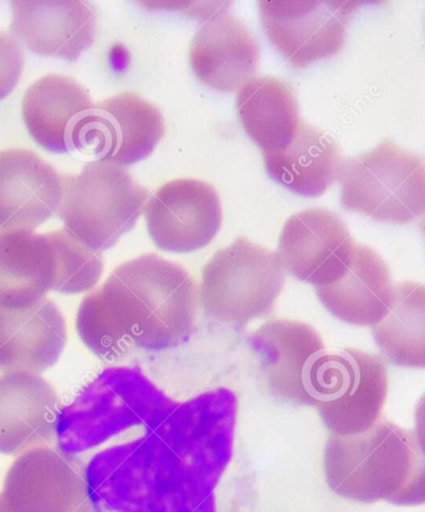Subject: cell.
Listing matches in <instances>:
<instances>
[{"instance_id":"obj_1","label":"cell","mask_w":425,"mask_h":512,"mask_svg":"<svg viewBox=\"0 0 425 512\" xmlns=\"http://www.w3.org/2000/svg\"><path fill=\"white\" fill-rule=\"evenodd\" d=\"M199 307L198 286L182 265L146 254L112 271L81 301L76 330L105 361L135 350L166 351L191 336Z\"/></svg>"},{"instance_id":"obj_2","label":"cell","mask_w":425,"mask_h":512,"mask_svg":"<svg viewBox=\"0 0 425 512\" xmlns=\"http://www.w3.org/2000/svg\"><path fill=\"white\" fill-rule=\"evenodd\" d=\"M324 468L326 483L343 499L398 506L425 504V454L411 430L377 422L357 435L331 434Z\"/></svg>"},{"instance_id":"obj_3","label":"cell","mask_w":425,"mask_h":512,"mask_svg":"<svg viewBox=\"0 0 425 512\" xmlns=\"http://www.w3.org/2000/svg\"><path fill=\"white\" fill-rule=\"evenodd\" d=\"M285 280L278 254L239 237L204 266L199 306L222 324L248 325L274 311Z\"/></svg>"},{"instance_id":"obj_4","label":"cell","mask_w":425,"mask_h":512,"mask_svg":"<svg viewBox=\"0 0 425 512\" xmlns=\"http://www.w3.org/2000/svg\"><path fill=\"white\" fill-rule=\"evenodd\" d=\"M341 206L382 223L409 224L425 214V161L391 141L343 161Z\"/></svg>"},{"instance_id":"obj_5","label":"cell","mask_w":425,"mask_h":512,"mask_svg":"<svg viewBox=\"0 0 425 512\" xmlns=\"http://www.w3.org/2000/svg\"><path fill=\"white\" fill-rule=\"evenodd\" d=\"M150 192L124 167L94 161L76 176L64 177L59 211L65 229L102 253L136 227Z\"/></svg>"},{"instance_id":"obj_6","label":"cell","mask_w":425,"mask_h":512,"mask_svg":"<svg viewBox=\"0 0 425 512\" xmlns=\"http://www.w3.org/2000/svg\"><path fill=\"white\" fill-rule=\"evenodd\" d=\"M383 358L353 348L327 352L316 368L315 407L332 434L367 432L380 421L388 393Z\"/></svg>"},{"instance_id":"obj_7","label":"cell","mask_w":425,"mask_h":512,"mask_svg":"<svg viewBox=\"0 0 425 512\" xmlns=\"http://www.w3.org/2000/svg\"><path fill=\"white\" fill-rule=\"evenodd\" d=\"M365 2L350 0H263L261 24L270 43L295 68L340 53L348 24Z\"/></svg>"},{"instance_id":"obj_8","label":"cell","mask_w":425,"mask_h":512,"mask_svg":"<svg viewBox=\"0 0 425 512\" xmlns=\"http://www.w3.org/2000/svg\"><path fill=\"white\" fill-rule=\"evenodd\" d=\"M248 341L259 381L270 397L315 407V372L327 352L314 327L299 320L268 321Z\"/></svg>"},{"instance_id":"obj_9","label":"cell","mask_w":425,"mask_h":512,"mask_svg":"<svg viewBox=\"0 0 425 512\" xmlns=\"http://www.w3.org/2000/svg\"><path fill=\"white\" fill-rule=\"evenodd\" d=\"M2 496L9 512H97L83 460L54 447L19 455Z\"/></svg>"},{"instance_id":"obj_10","label":"cell","mask_w":425,"mask_h":512,"mask_svg":"<svg viewBox=\"0 0 425 512\" xmlns=\"http://www.w3.org/2000/svg\"><path fill=\"white\" fill-rule=\"evenodd\" d=\"M74 235L33 230L0 232V309L27 310L53 290L65 293V258Z\"/></svg>"},{"instance_id":"obj_11","label":"cell","mask_w":425,"mask_h":512,"mask_svg":"<svg viewBox=\"0 0 425 512\" xmlns=\"http://www.w3.org/2000/svg\"><path fill=\"white\" fill-rule=\"evenodd\" d=\"M162 112L133 92L94 106L81 126L78 151L120 167L146 160L165 136Z\"/></svg>"},{"instance_id":"obj_12","label":"cell","mask_w":425,"mask_h":512,"mask_svg":"<svg viewBox=\"0 0 425 512\" xmlns=\"http://www.w3.org/2000/svg\"><path fill=\"white\" fill-rule=\"evenodd\" d=\"M145 217L153 243L168 253L206 248L223 222L217 191L191 178L174 179L158 188L146 204Z\"/></svg>"},{"instance_id":"obj_13","label":"cell","mask_w":425,"mask_h":512,"mask_svg":"<svg viewBox=\"0 0 425 512\" xmlns=\"http://www.w3.org/2000/svg\"><path fill=\"white\" fill-rule=\"evenodd\" d=\"M356 247L339 214L311 208L288 219L276 254L285 273L319 289L341 278Z\"/></svg>"},{"instance_id":"obj_14","label":"cell","mask_w":425,"mask_h":512,"mask_svg":"<svg viewBox=\"0 0 425 512\" xmlns=\"http://www.w3.org/2000/svg\"><path fill=\"white\" fill-rule=\"evenodd\" d=\"M10 30L40 56L79 60L95 43L97 13L85 0H14Z\"/></svg>"},{"instance_id":"obj_15","label":"cell","mask_w":425,"mask_h":512,"mask_svg":"<svg viewBox=\"0 0 425 512\" xmlns=\"http://www.w3.org/2000/svg\"><path fill=\"white\" fill-rule=\"evenodd\" d=\"M64 177L29 150L0 152V232L37 229L58 214Z\"/></svg>"},{"instance_id":"obj_16","label":"cell","mask_w":425,"mask_h":512,"mask_svg":"<svg viewBox=\"0 0 425 512\" xmlns=\"http://www.w3.org/2000/svg\"><path fill=\"white\" fill-rule=\"evenodd\" d=\"M59 398L51 384L32 373L0 376V454L19 457L56 440Z\"/></svg>"},{"instance_id":"obj_17","label":"cell","mask_w":425,"mask_h":512,"mask_svg":"<svg viewBox=\"0 0 425 512\" xmlns=\"http://www.w3.org/2000/svg\"><path fill=\"white\" fill-rule=\"evenodd\" d=\"M259 44L242 20L227 12L215 15L198 30L189 63L202 84L220 92L240 90L259 66Z\"/></svg>"},{"instance_id":"obj_18","label":"cell","mask_w":425,"mask_h":512,"mask_svg":"<svg viewBox=\"0 0 425 512\" xmlns=\"http://www.w3.org/2000/svg\"><path fill=\"white\" fill-rule=\"evenodd\" d=\"M68 341L63 312L45 299L27 310L0 309V371L40 373L59 362Z\"/></svg>"},{"instance_id":"obj_19","label":"cell","mask_w":425,"mask_h":512,"mask_svg":"<svg viewBox=\"0 0 425 512\" xmlns=\"http://www.w3.org/2000/svg\"><path fill=\"white\" fill-rule=\"evenodd\" d=\"M94 102L69 76L48 75L25 92L23 119L34 141L51 153L78 150L81 126Z\"/></svg>"},{"instance_id":"obj_20","label":"cell","mask_w":425,"mask_h":512,"mask_svg":"<svg viewBox=\"0 0 425 512\" xmlns=\"http://www.w3.org/2000/svg\"><path fill=\"white\" fill-rule=\"evenodd\" d=\"M393 289L386 261L367 245L357 244L341 278L316 289V294L336 319L350 325L373 327L387 315Z\"/></svg>"},{"instance_id":"obj_21","label":"cell","mask_w":425,"mask_h":512,"mask_svg":"<svg viewBox=\"0 0 425 512\" xmlns=\"http://www.w3.org/2000/svg\"><path fill=\"white\" fill-rule=\"evenodd\" d=\"M274 181L299 196H322L339 179L342 156L334 138L302 122L288 147L264 155Z\"/></svg>"},{"instance_id":"obj_22","label":"cell","mask_w":425,"mask_h":512,"mask_svg":"<svg viewBox=\"0 0 425 512\" xmlns=\"http://www.w3.org/2000/svg\"><path fill=\"white\" fill-rule=\"evenodd\" d=\"M240 124L263 155L288 147L302 124L299 102L290 86L275 78H256L237 96Z\"/></svg>"},{"instance_id":"obj_23","label":"cell","mask_w":425,"mask_h":512,"mask_svg":"<svg viewBox=\"0 0 425 512\" xmlns=\"http://www.w3.org/2000/svg\"><path fill=\"white\" fill-rule=\"evenodd\" d=\"M372 335L392 365L425 370V285L394 286L387 315L372 327Z\"/></svg>"},{"instance_id":"obj_24","label":"cell","mask_w":425,"mask_h":512,"mask_svg":"<svg viewBox=\"0 0 425 512\" xmlns=\"http://www.w3.org/2000/svg\"><path fill=\"white\" fill-rule=\"evenodd\" d=\"M24 50L18 39L0 32V100L18 85L24 69Z\"/></svg>"},{"instance_id":"obj_25","label":"cell","mask_w":425,"mask_h":512,"mask_svg":"<svg viewBox=\"0 0 425 512\" xmlns=\"http://www.w3.org/2000/svg\"><path fill=\"white\" fill-rule=\"evenodd\" d=\"M416 437L425 454V394L418 402L416 411Z\"/></svg>"},{"instance_id":"obj_26","label":"cell","mask_w":425,"mask_h":512,"mask_svg":"<svg viewBox=\"0 0 425 512\" xmlns=\"http://www.w3.org/2000/svg\"><path fill=\"white\" fill-rule=\"evenodd\" d=\"M0 512H9L7 506L4 504L3 496L0 494Z\"/></svg>"},{"instance_id":"obj_27","label":"cell","mask_w":425,"mask_h":512,"mask_svg":"<svg viewBox=\"0 0 425 512\" xmlns=\"http://www.w3.org/2000/svg\"><path fill=\"white\" fill-rule=\"evenodd\" d=\"M421 230L424 234V237H425V220H423V222L421 223Z\"/></svg>"}]
</instances>
